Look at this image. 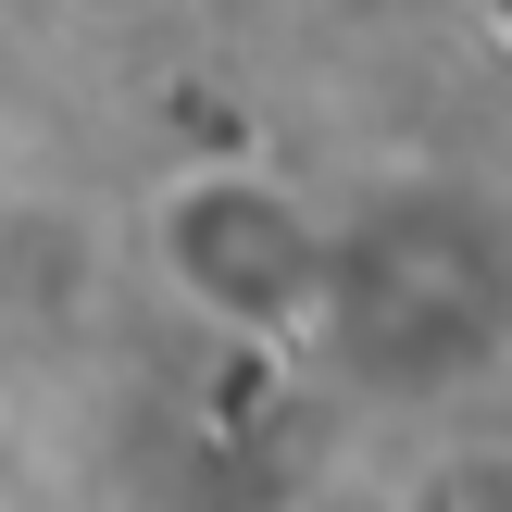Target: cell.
Instances as JSON below:
<instances>
[{"mask_svg":"<svg viewBox=\"0 0 512 512\" xmlns=\"http://www.w3.org/2000/svg\"><path fill=\"white\" fill-rule=\"evenodd\" d=\"M500 238L475 200L450 188H400L375 213L325 225V300H313V338L350 350L363 388H463L475 363L500 350Z\"/></svg>","mask_w":512,"mask_h":512,"instance_id":"6da1fadb","label":"cell"},{"mask_svg":"<svg viewBox=\"0 0 512 512\" xmlns=\"http://www.w3.org/2000/svg\"><path fill=\"white\" fill-rule=\"evenodd\" d=\"M150 263L175 300H200L238 338H313L325 300V213L288 200L275 175H188V188L150 200Z\"/></svg>","mask_w":512,"mask_h":512,"instance_id":"7a4b0ae2","label":"cell"},{"mask_svg":"<svg viewBox=\"0 0 512 512\" xmlns=\"http://www.w3.org/2000/svg\"><path fill=\"white\" fill-rule=\"evenodd\" d=\"M113 275H125V238L100 200H75V188L0 200V325L13 338H88L113 313Z\"/></svg>","mask_w":512,"mask_h":512,"instance_id":"3957f363","label":"cell"},{"mask_svg":"<svg viewBox=\"0 0 512 512\" xmlns=\"http://www.w3.org/2000/svg\"><path fill=\"white\" fill-rule=\"evenodd\" d=\"M400 512H512V450H438L400 488Z\"/></svg>","mask_w":512,"mask_h":512,"instance_id":"277c9868","label":"cell"}]
</instances>
